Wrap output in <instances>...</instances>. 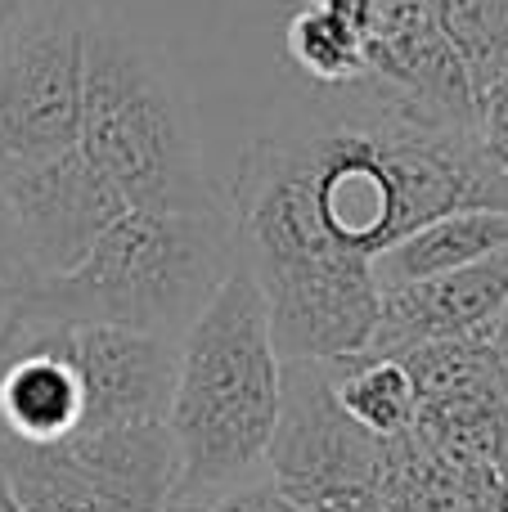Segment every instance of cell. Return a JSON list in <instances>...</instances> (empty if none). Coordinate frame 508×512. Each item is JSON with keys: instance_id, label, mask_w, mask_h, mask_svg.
<instances>
[{"instance_id": "cell-1", "label": "cell", "mask_w": 508, "mask_h": 512, "mask_svg": "<svg viewBox=\"0 0 508 512\" xmlns=\"http://www.w3.org/2000/svg\"><path fill=\"white\" fill-rule=\"evenodd\" d=\"M464 207L508 212L477 131L419 122L369 86H315L248 140L230 185L239 265L266 297L279 360H342L378 319L374 261Z\"/></svg>"}, {"instance_id": "cell-2", "label": "cell", "mask_w": 508, "mask_h": 512, "mask_svg": "<svg viewBox=\"0 0 508 512\" xmlns=\"http://www.w3.org/2000/svg\"><path fill=\"white\" fill-rule=\"evenodd\" d=\"M77 149L113 180L126 207L221 212L185 77L113 14H81Z\"/></svg>"}, {"instance_id": "cell-3", "label": "cell", "mask_w": 508, "mask_h": 512, "mask_svg": "<svg viewBox=\"0 0 508 512\" xmlns=\"http://www.w3.org/2000/svg\"><path fill=\"white\" fill-rule=\"evenodd\" d=\"M279 378L284 360L270 337L266 297L252 274L234 265L180 337L176 391L167 405V427L180 454L171 504L216 495L266 472L279 418Z\"/></svg>"}, {"instance_id": "cell-4", "label": "cell", "mask_w": 508, "mask_h": 512, "mask_svg": "<svg viewBox=\"0 0 508 512\" xmlns=\"http://www.w3.org/2000/svg\"><path fill=\"white\" fill-rule=\"evenodd\" d=\"M234 265L230 212L126 207L68 274L23 283L9 310L23 319L113 324L180 342Z\"/></svg>"}, {"instance_id": "cell-5", "label": "cell", "mask_w": 508, "mask_h": 512, "mask_svg": "<svg viewBox=\"0 0 508 512\" xmlns=\"http://www.w3.org/2000/svg\"><path fill=\"white\" fill-rule=\"evenodd\" d=\"M383 450L333 396L329 360H284L266 472L302 512H383Z\"/></svg>"}, {"instance_id": "cell-6", "label": "cell", "mask_w": 508, "mask_h": 512, "mask_svg": "<svg viewBox=\"0 0 508 512\" xmlns=\"http://www.w3.org/2000/svg\"><path fill=\"white\" fill-rule=\"evenodd\" d=\"M81 14L50 0L0 45V158L77 149Z\"/></svg>"}, {"instance_id": "cell-7", "label": "cell", "mask_w": 508, "mask_h": 512, "mask_svg": "<svg viewBox=\"0 0 508 512\" xmlns=\"http://www.w3.org/2000/svg\"><path fill=\"white\" fill-rule=\"evenodd\" d=\"M0 185L14 203L32 279L68 274L126 212V198L81 149L50 158H0Z\"/></svg>"}, {"instance_id": "cell-8", "label": "cell", "mask_w": 508, "mask_h": 512, "mask_svg": "<svg viewBox=\"0 0 508 512\" xmlns=\"http://www.w3.org/2000/svg\"><path fill=\"white\" fill-rule=\"evenodd\" d=\"M86 418L81 432L122 423H167L180 342L113 324H63Z\"/></svg>"}, {"instance_id": "cell-9", "label": "cell", "mask_w": 508, "mask_h": 512, "mask_svg": "<svg viewBox=\"0 0 508 512\" xmlns=\"http://www.w3.org/2000/svg\"><path fill=\"white\" fill-rule=\"evenodd\" d=\"M77 364L68 355V328L50 319H23L5 310L0 324V436L5 441H68L81 432Z\"/></svg>"}, {"instance_id": "cell-10", "label": "cell", "mask_w": 508, "mask_h": 512, "mask_svg": "<svg viewBox=\"0 0 508 512\" xmlns=\"http://www.w3.org/2000/svg\"><path fill=\"white\" fill-rule=\"evenodd\" d=\"M508 306V248L473 265L378 292V319L365 355H405L446 337H491Z\"/></svg>"}, {"instance_id": "cell-11", "label": "cell", "mask_w": 508, "mask_h": 512, "mask_svg": "<svg viewBox=\"0 0 508 512\" xmlns=\"http://www.w3.org/2000/svg\"><path fill=\"white\" fill-rule=\"evenodd\" d=\"M99 512H167L180 481V454L167 423H122L68 436Z\"/></svg>"}, {"instance_id": "cell-12", "label": "cell", "mask_w": 508, "mask_h": 512, "mask_svg": "<svg viewBox=\"0 0 508 512\" xmlns=\"http://www.w3.org/2000/svg\"><path fill=\"white\" fill-rule=\"evenodd\" d=\"M504 248H508V212L464 207V212H446L437 221L410 230L405 239H396L392 248L369 261V270H374L378 292H387V288H401V283H419V279H432V274L473 265Z\"/></svg>"}, {"instance_id": "cell-13", "label": "cell", "mask_w": 508, "mask_h": 512, "mask_svg": "<svg viewBox=\"0 0 508 512\" xmlns=\"http://www.w3.org/2000/svg\"><path fill=\"white\" fill-rule=\"evenodd\" d=\"M329 364H333V396L369 436L392 441V436L410 432L414 414H419V391H414L401 360L360 351Z\"/></svg>"}, {"instance_id": "cell-14", "label": "cell", "mask_w": 508, "mask_h": 512, "mask_svg": "<svg viewBox=\"0 0 508 512\" xmlns=\"http://www.w3.org/2000/svg\"><path fill=\"white\" fill-rule=\"evenodd\" d=\"M288 59L315 86H351L365 77V36L338 0H306L284 27Z\"/></svg>"}, {"instance_id": "cell-15", "label": "cell", "mask_w": 508, "mask_h": 512, "mask_svg": "<svg viewBox=\"0 0 508 512\" xmlns=\"http://www.w3.org/2000/svg\"><path fill=\"white\" fill-rule=\"evenodd\" d=\"M0 472L23 512H99L95 490L72 459L68 441L32 445L0 436Z\"/></svg>"}, {"instance_id": "cell-16", "label": "cell", "mask_w": 508, "mask_h": 512, "mask_svg": "<svg viewBox=\"0 0 508 512\" xmlns=\"http://www.w3.org/2000/svg\"><path fill=\"white\" fill-rule=\"evenodd\" d=\"M432 18L468 68L477 99L508 77V0H432Z\"/></svg>"}, {"instance_id": "cell-17", "label": "cell", "mask_w": 508, "mask_h": 512, "mask_svg": "<svg viewBox=\"0 0 508 512\" xmlns=\"http://www.w3.org/2000/svg\"><path fill=\"white\" fill-rule=\"evenodd\" d=\"M167 512H302V508L275 486L270 472H257V477H243V481H234V486L216 490V495L167 504Z\"/></svg>"}, {"instance_id": "cell-18", "label": "cell", "mask_w": 508, "mask_h": 512, "mask_svg": "<svg viewBox=\"0 0 508 512\" xmlns=\"http://www.w3.org/2000/svg\"><path fill=\"white\" fill-rule=\"evenodd\" d=\"M32 279V265H27V248H23V230H18L14 203H9L5 185H0V283L14 297L23 283Z\"/></svg>"}, {"instance_id": "cell-19", "label": "cell", "mask_w": 508, "mask_h": 512, "mask_svg": "<svg viewBox=\"0 0 508 512\" xmlns=\"http://www.w3.org/2000/svg\"><path fill=\"white\" fill-rule=\"evenodd\" d=\"M45 5H50V0H0V45H5L32 14H41Z\"/></svg>"}, {"instance_id": "cell-20", "label": "cell", "mask_w": 508, "mask_h": 512, "mask_svg": "<svg viewBox=\"0 0 508 512\" xmlns=\"http://www.w3.org/2000/svg\"><path fill=\"white\" fill-rule=\"evenodd\" d=\"M491 342H495V355H500V364L508 369V306L500 310V319H495V333H491Z\"/></svg>"}, {"instance_id": "cell-21", "label": "cell", "mask_w": 508, "mask_h": 512, "mask_svg": "<svg viewBox=\"0 0 508 512\" xmlns=\"http://www.w3.org/2000/svg\"><path fill=\"white\" fill-rule=\"evenodd\" d=\"M0 512H23V508H18V499H14V490H9L5 472H0Z\"/></svg>"}, {"instance_id": "cell-22", "label": "cell", "mask_w": 508, "mask_h": 512, "mask_svg": "<svg viewBox=\"0 0 508 512\" xmlns=\"http://www.w3.org/2000/svg\"><path fill=\"white\" fill-rule=\"evenodd\" d=\"M0 297H9V288H5V283H0Z\"/></svg>"}]
</instances>
